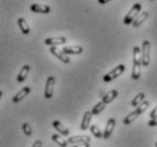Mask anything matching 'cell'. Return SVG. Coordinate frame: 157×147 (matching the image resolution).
I'll return each instance as SVG.
<instances>
[{"label": "cell", "mask_w": 157, "mask_h": 147, "mask_svg": "<svg viewBox=\"0 0 157 147\" xmlns=\"http://www.w3.org/2000/svg\"><path fill=\"white\" fill-rule=\"evenodd\" d=\"M52 127L55 128L56 130H57V131H58L62 136H68L70 135L68 129H67L66 127H64L63 123H62V122H59V121H57V120H55V121L52 122Z\"/></svg>", "instance_id": "16"}, {"label": "cell", "mask_w": 157, "mask_h": 147, "mask_svg": "<svg viewBox=\"0 0 157 147\" xmlns=\"http://www.w3.org/2000/svg\"><path fill=\"white\" fill-rule=\"evenodd\" d=\"M62 52L65 55H78V54H82L83 48L81 46H68V47H64Z\"/></svg>", "instance_id": "12"}, {"label": "cell", "mask_w": 157, "mask_h": 147, "mask_svg": "<svg viewBox=\"0 0 157 147\" xmlns=\"http://www.w3.org/2000/svg\"><path fill=\"white\" fill-rule=\"evenodd\" d=\"M22 129H23L24 133H25L26 136H31L32 135V128H31V126L28 123V122L23 123V126H22Z\"/></svg>", "instance_id": "24"}, {"label": "cell", "mask_w": 157, "mask_h": 147, "mask_svg": "<svg viewBox=\"0 0 157 147\" xmlns=\"http://www.w3.org/2000/svg\"><path fill=\"white\" fill-rule=\"evenodd\" d=\"M30 9L33 13H36V14H49L50 13V7L47 6V5L32 4Z\"/></svg>", "instance_id": "10"}, {"label": "cell", "mask_w": 157, "mask_h": 147, "mask_svg": "<svg viewBox=\"0 0 157 147\" xmlns=\"http://www.w3.org/2000/svg\"><path fill=\"white\" fill-rule=\"evenodd\" d=\"M30 91H31V88L30 87H24L23 89H21L20 91L17 92V95H15L13 97V103L15 104L20 103L21 100H23L30 94Z\"/></svg>", "instance_id": "11"}, {"label": "cell", "mask_w": 157, "mask_h": 147, "mask_svg": "<svg viewBox=\"0 0 157 147\" xmlns=\"http://www.w3.org/2000/svg\"><path fill=\"white\" fill-rule=\"evenodd\" d=\"M51 139L54 140V141H55L57 145H59L60 147H67V145H68L67 140H65L62 136L57 135V133H55V135L51 136Z\"/></svg>", "instance_id": "20"}, {"label": "cell", "mask_w": 157, "mask_h": 147, "mask_svg": "<svg viewBox=\"0 0 157 147\" xmlns=\"http://www.w3.org/2000/svg\"><path fill=\"white\" fill-rule=\"evenodd\" d=\"M89 136H72L67 139V143L71 145H78V144H90Z\"/></svg>", "instance_id": "7"}, {"label": "cell", "mask_w": 157, "mask_h": 147, "mask_svg": "<svg viewBox=\"0 0 157 147\" xmlns=\"http://www.w3.org/2000/svg\"><path fill=\"white\" fill-rule=\"evenodd\" d=\"M54 86H55V76H48L44 87V97L47 99H50L54 95Z\"/></svg>", "instance_id": "6"}, {"label": "cell", "mask_w": 157, "mask_h": 147, "mask_svg": "<svg viewBox=\"0 0 157 147\" xmlns=\"http://www.w3.org/2000/svg\"><path fill=\"white\" fill-rule=\"evenodd\" d=\"M141 4H139V2H136V4L132 6V8L130 9V12L126 14V16L124 17V20H123V22H124V24L125 25H130V24L133 23V21L137 18L138 16L140 15V12H141Z\"/></svg>", "instance_id": "3"}, {"label": "cell", "mask_w": 157, "mask_h": 147, "mask_svg": "<svg viewBox=\"0 0 157 147\" xmlns=\"http://www.w3.org/2000/svg\"><path fill=\"white\" fill-rule=\"evenodd\" d=\"M124 71H125V66L123 64H120L116 68H113L110 72H108L107 74H105V75L102 76V80H104V82H110V81H113L114 79H116L117 76L121 75Z\"/></svg>", "instance_id": "4"}, {"label": "cell", "mask_w": 157, "mask_h": 147, "mask_svg": "<svg viewBox=\"0 0 157 147\" xmlns=\"http://www.w3.org/2000/svg\"><path fill=\"white\" fill-rule=\"evenodd\" d=\"M50 52L52 54V55L55 56V57H57L60 62H63V63L65 64H68L70 63V58H68V56L65 55L60 49H58V48L56 47H50Z\"/></svg>", "instance_id": "8"}, {"label": "cell", "mask_w": 157, "mask_h": 147, "mask_svg": "<svg viewBox=\"0 0 157 147\" xmlns=\"http://www.w3.org/2000/svg\"><path fill=\"white\" fill-rule=\"evenodd\" d=\"M72 147H90V144H78V145H74Z\"/></svg>", "instance_id": "28"}, {"label": "cell", "mask_w": 157, "mask_h": 147, "mask_svg": "<svg viewBox=\"0 0 157 147\" xmlns=\"http://www.w3.org/2000/svg\"><path fill=\"white\" fill-rule=\"evenodd\" d=\"M148 16H149V13L148 12H142L140 13V15L138 16L137 18L133 21V23H132V25H133L134 28H138V26H140L144 22H145L147 18H148Z\"/></svg>", "instance_id": "18"}, {"label": "cell", "mask_w": 157, "mask_h": 147, "mask_svg": "<svg viewBox=\"0 0 157 147\" xmlns=\"http://www.w3.org/2000/svg\"><path fill=\"white\" fill-rule=\"evenodd\" d=\"M98 2H99V4L104 5V4H106L107 1H106V0H98Z\"/></svg>", "instance_id": "29"}, {"label": "cell", "mask_w": 157, "mask_h": 147, "mask_svg": "<svg viewBox=\"0 0 157 147\" xmlns=\"http://www.w3.org/2000/svg\"><path fill=\"white\" fill-rule=\"evenodd\" d=\"M1 96H2V92L0 91V98H1Z\"/></svg>", "instance_id": "30"}, {"label": "cell", "mask_w": 157, "mask_h": 147, "mask_svg": "<svg viewBox=\"0 0 157 147\" xmlns=\"http://www.w3.org/2000/svg\"><path fill=\"white\" fill-rule=\"evenodd\" d=\"M156 147H157V141H156Z\"/></svg>", "instance_id": "31"}, {"label": "cell", "mask_w": 157, "mask_h": 147, "mask_svg": "<svg viewBox=\"0 0 157 147\" xmlns=\"http://www.w3.org/2000/svg\"><path fill=\"white\" fill-rule=\"evenodd\" d=\"M157 116V106L155 108H154L153 111H151V113L149 114V118L150 119H154V118H156Z\"/></svg>", "instance_id": "26"}, {"label": "cell", "mask_w": 157, "mask_h": 147, "mask_svg": "<svg viewBox=\"0 0 157 147\" xmlns=\"http://www.w3.org/2000/svg\"><path fill=\"white\" fill-rule=\"evenodd\" d=\"M142 102H145V94L144 92H139L136 97H134L132 102H131V105L133 106V107H138Z\"/></svg>", "instance_id": "21"}, {"label": "cell", "mask_w": 157, "mask_h": 147, "mask_svg": "<svg viewBox=\"0 0 157 147\" xmlns=\"http://www.w3.org/2000/svg\"><path fill=\"white\" fill-rule=\"evenodd\" d=\"M17 25H18V28H20V30L22 31L23 34H29L30 33V28H29L28 23L24 18H22V17L18 18L17 20Z\"/></svg>", "instance_id": "19"}, {"label": "cell", "mask_w": 157, "mask_h": 147, "mask_svg": "<svg viewBox=\"0 0 157 147\" xmlns=\"http://www.w3.org/2000/svg\"><path fill=\"white\" fill-rule=\"evenodd\" d=\"M90 131H91V133L96 137V138H98V139L102 138V132H101V130L98 128V126H96V124L90 126Z\"/></svg>", "instance_id": "23"}, {"label": "cell", "mask_w": 157, "mask_h": 147, "mask_svg": "<svg viewBox=\"0 0 157 147\" xmlns=\"http://www.w3.org/2000/svg\"><path fill=\"white\" fill-rule=\"evenodd\" d=\"M105 107H106V104H104L102 102H99V103H97L94 106L92 111H91V114L92 115H98V114H100L105 110Z\"/></svg>", "instance_id": "22"}, {"label": "cell", "mask_w": 157, "mask_h": 147, "mask_svg": "<svg viewBox=\"0 0 157 147\" xmlns=\"http://www.w3.org/2000/svg\"><path fill=\"white\" fill-rule=\"evenodd\" d=\"M150 62V42L148 40H145L142 42L141 48V64L142 66L147 68Z\"/></svg>", "instance_id": "5"}, {"label": "cell", "mask_w": 157, "mask_h": 147, "mask_svg": "<svg viewBox=\"0 0 157 147\" xmlns=\"http://www.w3.org/2000/svg\"><path fill=\"white\" fill-rule=\"evenodd\" d=\"M148 126L149 127H156L157 126V116L156 118H154V119H150L148 121Z\"/></svg>", "instance_id": "25"}, {"label": "cell", "mask_w": 157, "mask_h": 147, "mask_svg": "<svg viewBox=\"0 0 157 147\" xmlns=\"http://www.w3.org/2000/svg\"><path fill=\"white\" fill-rule=\"evenodd\" d=\"M115 128V119H109L107 121L106 128H105V131L102 132V138L104 139H108L110 136H112V132Z\"/></svg>", "instance_id": "13"}, {"label": "cell", "mask_w": 157, "mask_h": 147, "mask_svg": "<svg viewBox=\"0 0 157 147\" xmlns=\"http://www.w3.org/2000/svg\"><path fill=\"white\" fill-rule=\"evenodd\" d=\"M29 72H30V66L29 65H24L23 68H21L20 73H18V75L16 76V80H17V82H24L25 79H26V76L29 75Z\"/></svg>", "instance_id": "17"}, {"label": "cell", "mask_w": 157, "mask_h": 147, "mask_svg": "<svg viewBox=\"0 0 157 147\" xmlns=\"http://www.w3.org/2000/svg\"><path fill=\"white\" fill-rule=\"evenodd\" d=\"M149 105H150L149 102H147V100L142 102V103L140 104V105H139V106H138V107L136 108L132 113H130L129 115L125 116V119L123 120V123L126 124V126H128V124H130V123H132L134 120L137 119L138 116L140 115V114H142V113H144V112L148 108V106H149Z\"/></svg>", "instance_id": "2"}, {"label": "cell", "mask_w": 157, "mask_h": 147, "mask_svg": "<svg viewBox=\"0 0 157 147\" xmlns=\"http://www.w3.org/2000/svg\"><path fill=\"white\" fill-rule=\"evenodd\" d=\"M91 118H92V114H91V112H89V111L84 112V114H83L82 122H81V130L86 131V129H89V128H90Z\"/></svg>", "instance_id": "14"}, {"label": "cell", "mask_w": 157, "mask_h": 147, "mask_svg": "<svg viewBox=\"0 0 157 147\" xmlns=\"http://www.w3.org/2000/svg\"><path fill=\"white\" fill-rule=\"evenodd\" d=\"M118 96V91L117 90H110V91H108L106 94V95H104L102 96V103L104 104H109V103H112V102H113V100L115 99V98H116V97H117Z\"/></svg>", "instance_id": "15"}, {"label": "cell", "mask_w": 157, "mask_h": 147, "mask_svg": "<svg viewBox=\"0 0 157 147\" xmlns=\"http://www.w3.org/2000/svg\"><path fill=\"white\" fill-rule=\"evenodd\" d=\"M66 41V38H64V37H55V38H47L44 40V44L51 46V47H56L59 44H65Z\"/></svg>", "instance_id": "9"}, {"label": "cell", "mask_w": 157, "mask_h": 147, "mask_svg": "<svg viewBox=\"0 0 157 147\" xmlns=\"http://www.w3.org/2000/svg\"><path fill=\"white\" fill-rule=\"evenodd\" d=\"M141 49L136 46L133 47V68H132V73H131V78L133 80H139L141 75Z\"/></svg>", "instance_id": "1"}, {"label": "cell", "mask_w": 157, "mask_h": 147, "mask_svg": "<svg viewBox=\"0 0 157 147\" xmlns=\"http://www.w3.org/2000/svg\"><path fill=\"white\" fill-rule=\"evenodd\" d=\"M41 146H42V141L41 140H36L34 144L32 145V147H41Z\"/></svg>", "instance_id": "27"}]
</instances>
